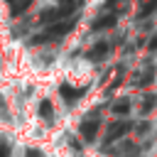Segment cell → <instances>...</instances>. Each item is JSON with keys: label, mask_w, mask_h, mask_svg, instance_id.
Instances as JSON below:
<instances>
[{"label": "cell", "mask_w": 157, "mask_h": 157, "mask_svg": "<svg viewBox=\"0 0 157 157\" xmlns=\"http://www.w3.org/2000/svg\"><path fill=\"white\" fill-rule=\"evenodd\" d=\"M98 128H101V118L91 115V118H86V120L78 125V132H81L86 140H96V135H98Z\"/></svg>", "instance_id": "6da1fadb"}, {"label": "cell", "mask_w": 157, "mask_h": 157, "mask_svg": "<svg viewBox=\"0 0 157 157\" xmlns=\"http://www.w3.org/2000/svg\"><path fill=\"white\" fill-rule=\"evenodd\" d=\"M128 130H130V123H128V120H120V123H113V125L108 128V137H105V140H108V142H113V140H118V137H123V135H125Z\"/></svg>", "instance_id": "7a4b0ae2"}, {"label": "cell", "mask_w": 157, "mask_h": 157, "mask_svg": "<svg viewBox=\"0 0 157 157\" xmlns=\"http://www.w3.org/2000/svg\"><path fill=\"white\" fill-rule=\"evenodd\" d=\"M61 96L66 98V103H74V101L81 98V91H76V88H71V86H61Z\"/></svg>", "instance_id": "3957f363"}, {"label": "cell", "mask_w": 157, "mask_h": 157, "mask_svg": "<svg viewBox=\"0 0 157 157\" xmlns=\"http://www.w3.org/2000/svg\"><path fill=\"white\" fill-rule=\"evenodd\" d=\"M110 25H115V15H105V17H101L93 27H96V29H103V27H110Z\"/></svg>", "instance_id": "277c9868"}, {"label": "cell", "mask_w": 157, "mask_h": 157, "mask_svg": "<svg viewBox=\"0 0 157 157\" xmlns=\"http://www.w3.org/2000/svg\"><path fill=\"white\" fill-rule=\"evenodd\" d=\"M113 110L123 115V113H128V110H130V103H128V101H120V103H115V105H113Z\"/></svg>", "instance_id": "5b68a950"}, {"label": "cell", "mask_w": 157, "mask_h": 157, "mask_svg": "<svg viewBox=\"0 0 157 157\" xmlns=\"http://www.w3.org/2000/svg\"><path fill=\"white\" fill-rule=\"evenodd\" d=\"M105 52H108V44H96L93 52H91V56H103Z\"/></svg>", "instance_id": "8992f818"}, {"label": "cell", "mask_w": 157, "mask_h": 157, "mask_svg": "<svg viewBox=\"0 0 157 157\" xmlns=\"http://www.w3.org/2000/svg\"><path fill=\"white\" fill-rule=\"evenodd\" d=\"M39 113H42L44 118H49V115H52V105H49V101H42V105H39Z\"/></svg>", "instance_id": "52a82bcc"}, {"label": "cell", "mask_w": 157, "mask_h": 157, "mask_svg": "<svg viewBox=\"0 0 157 157\" xmlns=\"http://www.w3.org/2000/svg\"><path fill=\"white\" fill-rule=\"evenodd\" d=\"M150 49H157V37H155V39L150 42Z\"/></svg>", "instance_id": "ba28073f"}, {"label": "cell", "mask_w": 157, "mask_h": 157, "mask_svg": "<svg viewBox=\"0 0 157 157\" xmlns=\"http://www.w3.org/2000/svg\"><path fill=\"white\" fill-rule=\"evenodd\" d=\"M29 157H42V155L39 152H29Z\"/></svg>", "instance_id": "9c48e42d"}]
</instances>
